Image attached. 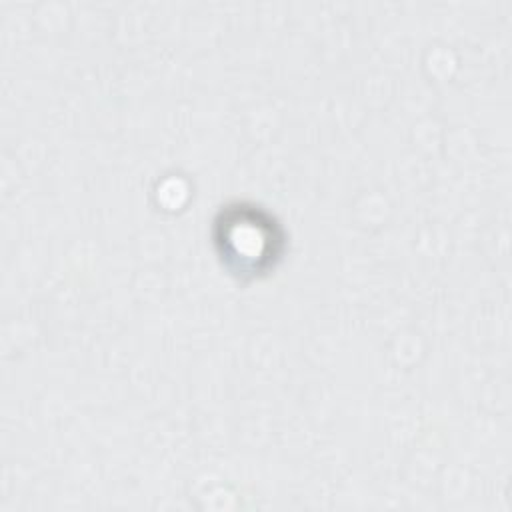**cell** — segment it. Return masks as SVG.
Returning <instances> with one entry per match:
<instances>
[{
  "instance_id": "6da1fadb",
  "label": "cell",
  "mask_w": 512,
  "mask_h": 512,
  "mask_svg": "<svg viewBox=\"0 0 512 512\" xmlns=\"http://www.w3.org/2000/svg\"><path fill=\"white\" fill-rule=\"evenodd\" d=\"M214 242L224 264L240 276L274 268L284 250V232L272 214L258 206L234 204L214 222Z\"/></svg>"
}]
</instances>
